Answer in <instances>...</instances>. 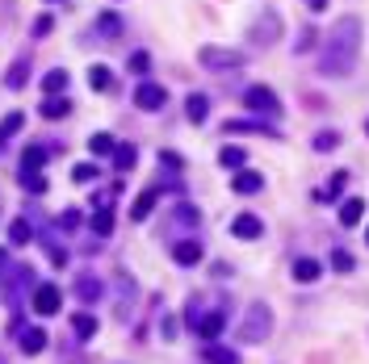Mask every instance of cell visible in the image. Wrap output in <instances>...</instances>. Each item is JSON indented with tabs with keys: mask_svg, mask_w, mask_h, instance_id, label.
I'll return each instance as SVG.
<instances>
[{
	"mask_svg": "<svg viewBox=\"0 0 369 364\" xmlns=\"http://www.w3.org/2000/svg\"><path fill=\"white\" fill-rule=\"evenodd\" d=\"M357 50H361V21L353 13H344V17H336V25L327 30L319 46V76L344 80L357 67Z\"/></svg>",
	"mask_w": 369,
	"mask_h": 364,
	"instance_id": "cell-1",
	"label": "cell"
},
{
	"mask_svg": "<svg viewBox=\"0 0 369 364\" xmlns=\"http://www.w3.org/2000/svg\"><path fill=\"white\" fill-rule=\"evenodd\" d=\"M273 335V310L265 306V302H252L248 310H243V326H239V339L243 343H265Z\"/></svg>",
	"mask_w": 369,
	"mask_h": 364,
	"instance_id": "cell-2",
	"label": "cell"
},
{
	"mask_svg": "<svg viewBox=\"0 0 369 364\" xmlns=\"http://www.w3.org/2000/svg\"><path fill=\"white\" fill-rule=\"evenodd\" d=\"M197 63H202L206 72H239V67H243V55L231 50V46H202V50H197Z\"/></svg>",
	"mask_w": 369,
	"mask_h": 364,
	"instance_id": "cell-3",
	"label": "cell"
},
{
	"mask_svg": "<svg viewBox=\"0 0 369 364\" xmlns=\"http://www.w3.org/2000/svg\"><path fill=\"white\" fill-rule=\"evenodd\" d=\"M243 105L252 109V113H269V118H281V101H277V92L269 84H252V89L243 92Z\"/></svg>",
	"mask_w": 369,
	"mask_h": 364,
	"instance_id": "cell-4",
	"label": "cell"
},
{
	"mask_svg": "<svg viewBox=\"0 0 369 364\" xmlns=\"http://www.w3.org/2000/svg\"><path fill=\"white\" fill-rule=\"evenodd\" d=\"M164 101H168V92L160 89V84H138L135 105L143 109V113H155V109H164Z\"/></svg>",
	"mask_w": 369,
	"mask_h": 364,
	"instance_id": "cell-5",
	"label": "cell"
},
{
	"mask_svg": "<svg viewBox=\"0 0 369 364\" xmlns=\"http://www.w3.org/2000/svg\"><path fill=\"white\" fill-rule=\"evenodd\" d=\"M277 34H281V17H277V13H265L260 25H252V42L256 46H273Z\"/></svg>",
	"mask_w": 369,
	"mask_h": 364,
	"instance_id": "cell-6",
	"label": "cell"
},
{
	"mask_svg": "<svg viewBox=\"0 0 369 364\" xmlns=\"http://www.w3.org/2000/svg\"><path fill=\"white\" fill-rule=\"evenodd\" d=\"M59 306H63V293L55 285H38L34 289V310L38 314H59Z\"/></svg>",
	"mask_w": 369,
	"mask_h": 364,
	"instance_id": "cell-7",
	"label": "cell"
},
{
	"mask_svg": "<svg viewBox=\"0 0 369 364\" xmlns=\"http://www.w3.org/2000/svg\"><path fill=\"white\" fill-rule=\"evenodd\" d=\"M231 234L243 239V243H248V239H260V234H265V222H260L256 214H239V218L231 222Z\"/></svg>",
	"mask_w": 369,
	"mask_h": 364,
	"instance_id": "cell-8",
	"label": "cell"
},
{
	"mask_svg": "<svg viewBox=\"0 0 369 364\" xmlns=\"http://www.w3.org/2000/svg\"><path fill=\"white\" fill-rule=\"evenodd\" d=\"M184 118H189L193 126H202V122L210 118V96H206V92H189V101H184Z\"/></svg>",
	"mask_w": 369,
	"mask_h": 364,
	"instance_id": "cell-9",
	"label": "cell"
},
{
	"mask_svg": "<svg viewBox=\"0 0 369 364\" xmlns=\"http://www.w3.org/2000/svg\"><path fill=\"white\" fill-rule=\"evenodd\" d=\"M223 326H227V310H210V314L197 319V335H202V339H219Z\"/></svg>",
	"mask_w": 369,
	"mask_h": 364,
	"instance_id": "cell-10",
	"label": "cell"
},
{
	"mask_svg": "<svg viewBox=\"0 0 369 364\" xmlns=\"http://www.w3.org/2000/svg\"><path fill=\"white\" fill-rule=\"evenodd\" d=\"M231 188H235L239 197H252V193H260V188H265V176H260V172L239 168V172H235V181H231Z\"/></svg>",
	"mask_w": 369,
	"mask_h": 364,
	"instance_id": "cell-11",
	"label": "cell"
},
{
	"mask_svg": "<svg viewBox=\"0 0 369 364\" xmlns=\"http://www.w3.org/2000/svg\"><path fill=\"white\" fill-rule=\"evenodd\" d=\"M172 260L184 264V268H193V264L202 260V243H197V239H181V243L172 247Z\"/></svg>",
	"mask_w": 369,
	"mask_h": 364,
	"instance_id": "cell-12",
	"label": "cell"
},
{
	"mask_svg": "<svg viewBox=\"0 0 369 364\" xmlns=\"http://www.w3.org/2000/svg\"><path fill=\"white\" fill-rule=\"evenodd\" d=\"M294 280H302V285H311V280H319L323 276V264L319 260H311V256H302V260H294Z\"/></svg>",
	"mask_w": 369,
	"mask_h": 364,
	"instance_id": "cell-13",
	"label": "cell"
},
{
	"mask_svg": "<svg viewBox=\"0 0 369 364\" xmlns=\"http://www.w3.org/2000/svg\"><path fill=\"white\" fill-rule=\"evenodd\" d=\"M155 201H160V188H143V193H138V201L131 205V218H135V222H143V218L155 210Z\"/></svg>",
	"mask_w": 369,
	"mask_h": 364,
	"instance_id": "cell-14",
	"label": "cell"
},
{
	"mask_svg": "<svg viewBox=\"0 0 369 364\" xmlns=\"http://www.w3.org/2000/svg\"><path fill=\"white\" fill-rule=\"evenodd\" d=\"M202 360L206 364H239V352L235 348H219V343H206L202 348Z\"/></svg>",
	"mask_w": 369,
	"mask_h": 364,
	"instance_id": "cell-15",
	"label": "cell"
},
{
	"mask_svg": "<svg viewBox=\"0 0 369 364\" xmlns=\"http://www.w3.org/2000/svg\"><path fill=\"white\" fill-rule=\"evenodd\" d=\"M365 218V201L361 197H348L344 205H340V227H357Z\"/></svg>",
	"mask_w": 369,
	"mask_h": 364,
	"instance_id": "cell-16",
	"label": "cell"
},
{
	"mask_svg": "<svg viewBox=\"0 0 369 364\" xmlns=\"http://www.w3.org/2000/svg\"><path fill=\"white\" fill-rule=\"evenodd\" d=\"M43 348H46V331H38V326L21 331V352H26V356H38Z\"/></svg>",
	"mask_w": 369,
	"mask_h": 364,
	"instance_id": "cell-17",
	"label": "cell"
},
{
	"mask_svg": "<svg viewBox=\"0 0 369 364\" xmlns=\"http://www.w3.org/2000/svg\"><path fill=\"white\" fill-rule=\"evenodd\" d=\"M219 164L231 168V172H239V168L248 164V151H243V147H223V151H219Z\"/></svg>",
	"mask_w": 369,
	"mask_h": 364,
	"instance_id": "cell-18",
	"label": "cell"
},
{
	"mask_svg": "<svg viewBox=\"0 0 369 364\" xmlns=\"http://www.w3.org/2000/svg\"><path fill=\"white\" fill-rule=\"evenodd\" d=\"M21 126H26V113H9V118H4V122H0V147H4V142H9V138L17 135V130H21Z\"/></svg>",
	"mask_w": 369,
	"mask_h": 364,
	"instance_id": "cell-19",
	"label": "cell"
},
{
	"mask_svg": "<svg viewBox=\"0 0 369 364\" xmlns=\"http://www.w3.org/2000/svg\"><path fill=\"white\" fill-rule=\"evenodd\" d=\"M43 164H46V147H26L21 168H26V172H34V168H43Z\"/></svg>",
	"mask_w": 369,
	"mask_h": 364,
	"instance_id": "cell-20",
	"label": "cell"
},
{
	"mask_svg": "<svg viewBox=\"0 0 369 364\" xmlns=\"http://www.w3.org/2000/svg\"><path fill=\"white\" fill-rule=\"evenodd\" d=\"M76 293H80L84 302L101 297V280H97V276H80V280H76Z\"/></svg>",
	"mask_w": 369,
	"mask_h": 364,
	"instance_id": "cell-21",
	"label": "cell"
},
{
	"mask_svg": "<svg viewBox=\"0 0 369 364\" xmlns=\"http://www.w3.org/2000/svg\"><path fill=\"white\" fill-rule=\"evenodd\" d=\"M135 159H138V151L131 147V142H126V147H114V164H118L122 172H126V168H135Z\"/></svg>",
	"mask_w": 369,
	"mask_h": 364,
	"instance_id": "cell-22",
	"label": "cell"
},
{
	"mask_svg": "<svg viewBox=\"0 0 369 364\" xmlns=\"http://www.w3.org/2000/svg\"><path fill=\"white\" fill-rule=\"evenodd\" d=\"M9 239H13L17 247H26V243H30V222H26V218H13V227H9Z\"/></svg>",
	"mask_w": 369,
	"mask_h": 364,
	"instance_id": "cell-23",
	"label": "cell"
},
{
	"mask_svg": "<svg viewBox=\"0 0 369 364\" xmlns=\"http://www.w3.org/2000/svg\"><path fill=\"white\" fill-rule=\"evenodd\" d=\"M331 268H336V273H353V268H357V260H353L344 247H336V251H331Z\"/></svg>",
	"mask_w": 369,
	"mask_h": 364,
	"instance_id": "cell-24",
	"label": "cell"
},
{
	"mask_svg": "<svg viewBox=\"0 0 369 364\" xmlns=\"http://www.w3.org/2000/svg\"><path fill=\"white\" fill-rule=\"evenodd\" d=\"M227 130H256V135H269V138H281L273 126H265V122H227Z\"/></svg>",
	"mask_w": 369,
	"mask_h": 364,
	"instance_id": "cell-25",
	"label": "cell"
},
{
	"mask_svg": "<svg viewBox=\"0 0 369 364\" xmlns=\"http://www.w3.org/2000/svg\"><path fill=\"white\" fill-rule=\"evenodd\" d=\"M114 147H118V142H114L109 135H92L89 138V151H92V155H114Z\"/></svg>",
	"mask_w": 369,
	"mask_h": 364,
	"instance_id": "cell-26",
	"label": "cell"
},
{
	"mask_svg": "<svg viewBox=\"0 0 369 364\" xmlns=\"http://www.w3.org/2000/svg\"><path fill=\"white\" fill-rule=\"evenodd\" d=\"M72 113V105L63 101V96H55V101H46L43 105V118H67Z\"/></svg>",
	"mask_w": 369,
	"mask_h": 364,
	"instance_id": "cell-27",
	"label": "cell"
},
{
	"mask_svg": "<svg viewBox=\"0 0 369 364\" xmlns=\"http://www.w3.org/2000/svg\"><path fill=\"white\" fill-rule=\"evenodd\" d=\"M72 326H76V335H80V339L97 335V319H92V314H76V319H72Z\"/></svg>",
	"mask_w": 369,
	"mask_h": 364,
	"instance_id": "cell-28",
	"label": "cell"
},
{
	"mask_svg": "<svg viewBox=\"0 0 369 364\" xmlns=\"http://www.w3.org/2000/svg\"><path fill=\"white\" fill-rule=\"evenodd\" d=\"M92 230H97V234H109V230H114V214L105 210V201H101V210H97V218H92Z\"/></svg>",
	"mask_w": 369,
	"mask_h": 364,
	"instance_id": "cell-29",
	"label": "cell"
},
{
	"mask_svg": "<svg viewBox=\"0 0 369 364\" xmlns=\"http://www.w3.org/2000/svg\"><path fill=\"white\" fill-rule=\"evenodd\" d=\"M43 89L50 92V96H55V92H63V89H67V72H46Z\"/></svg>",
	"mask_w": 369,
	"mask_h": 364,
	"instance_id": "cell-30",
	"label": "cell"
},
{
	"mask_svg": "<svg viewBox=\"0 0 369 364\" xmlns=\"http://www.w3.org/2000/svg\"><path fill=\"white\" fill-rule=\"evenodd\" d=\"M89 84H92L97 92H101V89H109V84H114V80H109V67H101V63H97V67L89 72Z\"/></svg>",
	"mask_w": 369,
	"mask_h": 364,
	"instance_id": "cell-31",
	"label": "cell"
},
{
	"mask_svg": "<svg viewBox=\"0 0 369 364\" xmlns=\"http://www.w3.org/2000/svg\"><path fill=\"white\" fill-rule=\"evenodd\" d=\"M97 30H101V38H114V34H118V30H122V21H118V17H114V13H105V17H101V21H97Z\"/></svg>",
	"mask_w": 369,
	"mask_h": 364,
	"instance_id": "cell-32",
	"label": "cell"
},
{
	"mask_svg": "<svg viewBox=\"0 0 369 364\" xmlns=\"http://www.w3.org/2000/svg\"><path fill=\"white\" fill-rule=\"evenodd\" d=\"M340 147V135L336 130H327V135H315V151H336Z\"/></svg>",
	"mask_w": 369,
	"mask_h": 364,
	"instance_id": "cell-33",
	"label": "cell"
},
{
	"mask_svg": "<svg viewBox=\"0 0 369 364\" xmlns=\"http://www.w3.org/2000/svg\"><path fill=\"white\" fill-rule=\"evenodd\" d=\"M26 80H30V67H26V63H17V67L9 72V89H21Z\"/></svg>",
	"mask_w": 369,
	"mask_h": 364,
	"instance_id": "cell-34",
	"label": "cell"
},
{
	"mask_svg": "<svg viewBox=\"0 0 369 364\" xmlns=\"http://www.w3.org/2000/svg\"><path fill=\"white\" fill-rule=\"evenodd\" d=\"M147 67H151V55H147V50H135V55H131V72H138V76H143Z\"/></svg>",
	"mask_w": 369,
	"mask_h": 364,
	"instance_id": "cell-35",
	"label": "cell"
},
{
	"mask_svg": "<svg viewBox=\"0 0 369 364\" xmlns=\"http://www.w3.org/2000/svg\"><path fill=\"white\" fill-rule=\"evenodd\" d=\"M21 184H26L30 193H46V181L38 176V172H26V176H21Z\"/></svg>",
	"mask_w": 369,
	"mask_h": 364,
	"instance_id": "cell-36",
	"label": "cell"
},
{
	"mask_svg": "<svg viewBox=\"0 0 369 364\" xmlns=\"http://www.w3.org/2000/svg\"><path fill=\"white\" fill-rule=\"evenodd\" d=\"M344 181H348V176H344V172H336V176H331V184H327V193H323L319 201H331V197H336V193L344 188Z\"/></svg>",
	"mask_w": 369,
	"mask_h": 364,
	"instance_id": "cell-37",
	"label": "cell"
},
{
	"mask_svg": "<svg viewBox=\"0 0 369 364\" xmlns=\"http://www.w3.org/2000/svg\"><path fill=\"white\" fill-rule=\"evenodd\" d=\"M92 176H97V168H92V164H80V168H76V172H72V181H76V184L92 181Z\"/></svg>",
	"mask_w": 369,
	"mask_h": 364,
	"instance_id": "cell-38",
	"label": "cell"
},
{
	"mask_svg": "<svg viewBox=\"0 0 369 364\" xmlns=\"http://www.w3.org/2000/svg\"><path fill=\"white\" fill-rule=\"evenodd\" d=\"M50 25H55V21H50V17H38V21H34V34H38V38H43V34H50Z\"/></svg>",
	"mask_w": 369,
	"mask_h": 364,
	"instance_id": "cell-39",
	"label": "cell"
},
{
	"mask_svg": "<svg viewBox=\"0 0 369 364\" xmlns=\"http://www.w3.org/2000/svg\"><path fill=\"white\" fill-rule=\"evenodd\" d=\"M59 222H63V227L72 230V227H80V214H76V210H67V214H63V218H59Z\"/></svg>",
	"mask_w": 369,
	"mask_h": 364,
	"instance_id": "cell-40",
	"label": "cell"
},
{
	"mask_svg": "<svg viewBox=\"0 0 369 364\" xmlns=\"http://www.w3.org/2000/svg\"><path fill=\"white\" fill-rule=\"evenodd\" d=\"M307 8H315V13H319V8H327V0H307Z\"/></svg>",
	"mask_w": 369,
	"mask_h": 364,
	"instance_id": "cell-41",
	"label": "cell"
},
{
	"mask_svg": "<svg viewBox=\"0 0 369 364\" xmlns=\"http://www.w3.org/2000/svg\"><path fill=\"white\" fill-rule=\"evenodd\" d=\"M0 264H4V251H0Z\"/></svg>",
	"mask_w": 369,
	"mask_h": 364,
	"instance_id": "cell-42",
	"label": "cell"
},
{
	"mask_svg": "<svg viewBox=\"0 0 369 364\" xmlns=\"http://www.w3.org/2000/svg\"><path fill=\"white\" fill-rule=\"evenodd\" d=\"M365 130H369V122H365Z\"/></svg>",
	"mask_w": 369,
	"mask_h": 364,
	"instance_id": "cell-43",
	"label": "cell"
},
{
	"mask_svg": "<svg viewBox=\"0 0 369 364\" xmlns=\"http://www.w3.org/2000/svg\"><path fill=\"white\" fill-rule=\"evenodd\" d=\"M365 239H369V234H365Z\"/></svg>",
	"mask_w": 369,
	"mask_h": 364,
	"instance_id": "cell-44",
	"label": "cell"
}]
</instances>
